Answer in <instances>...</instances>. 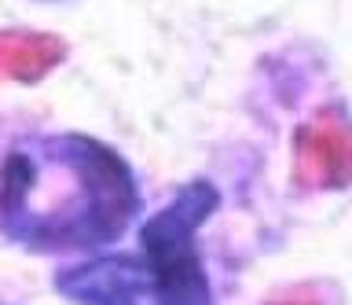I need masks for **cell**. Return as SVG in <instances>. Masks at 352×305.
I'll return each instance as SVG.
<instances>
[{
  "mask_svg": "<svg viewBox=\"0 0 352 305\" xmlns=\"http://www.w3.org/2000/svg\"><path fill=\"white\" fill-rule=\"evenodd\" d=\"M272 305H319L316 298H312V294H290V298H279V302H272Z\"/></svg>",
  "mask_w": 352,
  "mask_h": 305,
  "instance_id": "cell-6",
  "label": "cell"
},
{
  "mask_svg": "<svg viewBox=\"0 0 352 305\" xmlns=\"http://www.w3.org/2000/svg\"><path fill=\"white\" fill-rule=\"evenodd\" d=\"M301 169L319 184H341L352 177V136L345 125H323L301 133Z\"/></svg>",
  "mask_w": 352,
  "mask_h": 305,
  "instance_id": "cell-4",
  "label": "cell"
},
{
  "mask_svg": "<svg viewBox=\"0 0 352 305\" xmlns=\"http://www.w3.org/2000/svg\"><path fill=\"white\" fill-rule=\"evenodd\" d=\"M136 210L132 169L92 136H33L0 166V232L37 254L110 246Z\"/></svg>",
  "mask_w": 352,
  "mask_h": 305,
  "instance_id": "cell-1",
  "label": "cell"
},
{
  "mask_svg": "<svg viewBox=\"0 0 352 305\" xmlns=\"http://www.w3.org/2000/svg\"><path fill=\"white\" fill-rule=\"evenodd\" d=\"M63 56L55 37L41 34H0V74L19 81H33Z\"/></svg>",
  "mask_w": 352,
  "mask_h": 305,
  "instance_id": "cell-5",
  "label": "cell"
},
{
  "mask_svg": "<svg viewBox=\"0 0 352 305\" xmlns=\"http://www.w3.org/2000/svg\"><path fill=\"white\" fill-rule=\"evenodd\" d=\"M217 206L220 195L213 184L195 180L140 228V261L147 269L154 305H213L195 235Z\"/></svg>",
  "mask_w": 352,
  "mask_h": 305,
  "instance_id": "cell-2",
  "label": "cell"
},
{
  "mask_svg": "<svg viewBox=\"0 0 352 305\" xmlns=\"http://www.w3.org/2000/svg\"><path fill=\"white\" fill-rule=\"evenodd\" d=\"M55 287L81 305H140L143 298H151L147 269L132 254L96 257L81 269L63 272Z\"/></svg>",
  "mask_w": 352,
  "mask_h": 305,
  "instance_id": "cell-3",
  "label": "cell"
}]
</instances>
